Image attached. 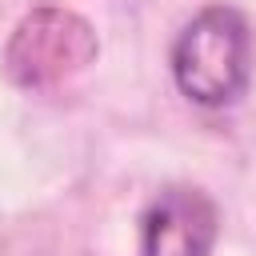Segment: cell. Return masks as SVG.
Instances as JSON below:
<instances>
[{"label":"cell","instance_id":"cell-2","mask_svg":"<svg viewBox=\"0 0 256 256\" xmlns=\"http://www.w3.org/2000/svg\"><path fill=\"white\" fill-rule=\"evenodd\" d=\"M96 52L92 28L60 8H40L28 20H20L12 44H8V76L24 88H44L64 80L68 72L84 68Z\"/></svg>","mask_w":256,"mask_h":256},{"label":"cell","instance_id":"cell-3","mask_svg":"<svg viewBox=\"0 0 256 256\" xmlns=\"http://www.w3.org/2000/svg\"><path fill=\"white\" fill-rule=\"evenodd\" d=\"M216 224V204L204 192L164 188L140 220V256H208Z\"/></svg>","mask_w":256,"mask_h":256},{"label":"cell","instance_id":"cell-1","mask_svg":"<svg viewBox=\"0 0 256 256\" xmlns=\"http://www.w3.org/2000/svg\"><path fill=\"white\" fill-rule=\"evenodd\" d=\"M248 76H252V36L248 20L236 8L212 4L180 28L172 44V80L192 104L228 108L244 96Z\"/></svg>","mask_w":256,"mask_h":256}]
</instances>
